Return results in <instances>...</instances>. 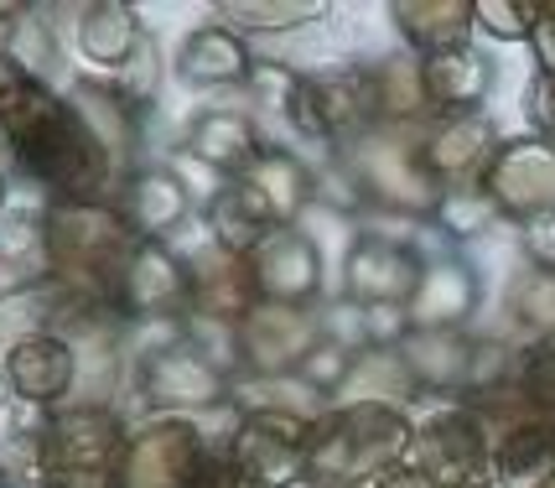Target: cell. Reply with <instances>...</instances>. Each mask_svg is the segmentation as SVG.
Returning a JSON list of instances; mask_svg holds the SVG:
<instances>
[{
	"mask_svg": "<svg viewBox=\"0 0 555 488\" xmlns=\"http://www.w3.org/2000/svg\"><path fill=\"white\" fill-rule=\"evenodd\" d=\"M405 437H411V426L389 406H348V411L327 415L312 432L307 467H312L317 478L359 484V478L395 463L405 452Z\"/></svg>",
	"mask_w": 555,
	"mask_h": 488,
	"instance_id": "cell-1",
	"label": "cell"
},
{
	"mask_svg": "<svg viewBox=\"0 0 555 488\" xmlns=\"http://www.w3.org/2000/svg\"><path fill=\"white\" fill-rule=\"evenodd\" d=\"M488 203H499L514 219L555 214V146L519 141V146L499 151L488 167Z\"/></svg>",
	"mask_w": 555,
	"mask_h": 488,
	"instance_id": "cell-2",
	"label": "cell"
},
{
	"mask_svg": "<svg viewBox=\"0 0 555 488\" xmlns=\"http://www.w3.org/2000/svg\"><path fill=\"white\" fill-rule=\"evenodd\" d=\"M312 432H301V421L291 415H255L234 441V463L244 467L249 484H291L307 473Z\"/></svg>",
	"mask_w": 555,
	"mask_h": 488,
	"instance_id": "cell-3",
	"label": "cell"
},
{
	"mask_svg": "<svg viewBox=\"0 0 555 488\" xmlns=\"http://www.w3.org/2000/svg\"><path fill=\"white\" fill-rule=\"evenodd\" d=\"M415 458H421V473L426 478H447V484H473L488 463V432L478 415H436L431 426L421 432V447H415Z\"/></svg>",
	"mask_w": 555,
	"mask_h": 488,
	"instance_id": "cell-4",
	"label": "cell"
},
{
	"mask_svg": "<svg viewBox=\"0 0 555 488\" xmlns=\"http://www.w3.org/2000/svg\"><path fill=\"white\" fill-rule=\"evenodd\" d=\"M415 286H421V266L400 244H389V240L359 244V255L348 266V292L363 301V312L369 307H400V301L415 296Z\"/></svg>",
	"mask_w": 555,
	"mask_h": 488,
	"instance_id": "cell-5",
	"label": "cell"
},
{
	"mask_svg": "<svg viewBox=\"0 0 555 488\" xmlns=\"http://www.w3.org/2000/svg\"><path fill=\"white\" fill-rule=\"evenodd\" d=\"M249 270H255V286L275 292L281 301H301V296L317 292V249L301 234H291V229L270 234Z\"/></svg>",
	"mask_w": 555,
	"mask_h": 488,
	"instance_id": "cell-6",
	"label": "cell"
},
{
	"mask_svg": "<svg viewBox=\"0 0 555 488\" xmlns=\"http://www.w3.org/2000/svg\"><path fill=\"white\" fill-rule=\"evenodd\" d=\"M493 467L504 488H545L555 473V426L545 421H525L499 437L493 447Z\"/></svg>",
	"mask_w": 555,
	"mask_h": 488,
	"instance_id": "cell-7",
	"label": "cell"
},
{
	"mask_svg": "<svg viewBox=\"0 0 555 488\" xmlns=\"http://www.w3.org/2000/svg\"><path fill=\"white\" fill-rule=\"evenodd\" d=\"M421 78H426V99H431L436 110H452V115H462V110H473V104L483 99L488 63L478 57V52L462 48V52H447V57H426Z\"/></svg>",
	"mask_w": 555,
	"mask_h": 488,
	"instance_id": "cell-8",
	"label": "cell"
},
{
	"mask_svg": "<svg viewBox=\"0 0 555 488\" xmlns=\"http://www.w3.org/2000/svg\"><path fill=\"white\" fill-rule=\"evenodd\" d=\"M395 16L421 52L447 57V52H462V37L478 16V5H395Z\"/></svg>",
	"mask_w": 555,
	"mask_h": 488,
	"instance_id": "cell-9",
	"label": "cell"
},
{
	"mask_svg": "<svg viewBox=\"0 0 555 488\" xmlns=\"http://www.w3.org/2000/svg\"><path fill=\"white\" fill-rule=\"evenodd\" d=\"M197 156H208L214 167H240L249 171L260 162V141H255V125L244 115H208L197 125Z\"/></svg>",
	"mask_w": 555,
	"mask_h": 488,
	"instance_id": "cell-10",
	"label": "cell"
},
{
	"mask_svg": "<svg viewBox=\"0 0 555 488\" xmlns=\"http://www.w3.org/2000/svg\"><path fill=\"white\" fill-rule=\"evenodd\" d=\"M188 78H244L249 63H244V48L229 42L223 31H203L188 42V63H182Z\"/></svg>",
	"mask_w": 555,
	"mask_h": 488,
	"instance_id": "cell-11",
	"label": "cell"
},
{
	"mask_svg": "<svg viewBox=\"0 0 555 488\" xmlns=\"http://www.w3.org/2000/svg\"><path fill=\"white\" fill-rule=\"evenodd\" d=\"M519 395L530 400V411L540 415H555V333L540 348H534L530 359H525V374H519Z\"/></svg>",
	"mask_w": 555,
	"mask_h": 488,
	"instance_id": "cell-12",
	"label": "cell"
},
{
	"mask_svg": "<svg viewBox=\"0 0 555 488\" xmlns=\"http://www.w3.org/2000/svg\"><path fill=\"white\" fill-rule=\"evenodd\" d=\"M348 369H353V354H348L343 343H317L312 354L301 359V380H307L312 390H327V385H338Z\"/></svg>",
	"mask_w": 555,
	"mask_h": 488,
	"instance_id": "cell-13",
	"label": "cell"
},
{
	"mask_svg": "<svg viewBox=\"0 0 555 488\" xmlns=\"http://www.w3.org/2000/svg\"><path fill=\"white\" fill-rule=\"evenodd\" d=\"M478 22L499 37H530L540 26V5H478Z\"/></svg>",
	"mask_w": 555,
	"mask_h": 488,
	"instance_id": "cell-14",
	"label": "cell"
},
{
	"mask_svg": "<svg viewBox=\"0 0 555 488\" xmlns=\"http://www.w3.org/2000/svg\"><path fill=\"white\" fill-rule=\"evenodd\" d=\"M229 16L234 22H244V26H291V22H307V16H317V5H275V11H234L229 5Z\"/></svg>",
	"mask_w": 555,
	"mask_h": 488,
	"instance_id": "cell-15",
	"label": "cell"
},
{
	"mask_svg": "<svg viewBox=\"0 0 555 488\" xmlns=\"http://www.w3.org/2000/svg\"><path fill=\"white\" fill-rule=\"evenodd\" d=\"M530 120L555 130V68H545V74L530 84Z\"/></svg>",
	"mask_w": 555,
	"mask_h": 488,
	"instance_id": "cell-16",
	"label": "cell"
},
{
	"mask_svg": "<svg viewBox=\"0 0 555 488\" xmlns=\"http://www.w3.org/2000/svg\"><path fill=\"white\" fill-rule=\"evenodd\" d=\"M525 244H530V255H534V270H551V275H555V219L530 223Z\"/></svg>",
	"mask_w": 555,
	"mask_h": 488,
	"instance_id": "cell-17",
	"label": "cell"
},
{
	"mask_svg": "<svg viewBox=\"0 0 555 488\" xmlns=\"http://www.w3.org/2000/svg\"><path fill=\"white\" fill-rule=\"evenodd\" d=\"M379 488H436V484L421 473V467H400V473H389Z\"/></svg>",
	"mask_w": 555,
	"mask_h": 488,
	"instance_id": "cell-18",
	"label": "cell"
},
{
	"mask_svg": "<svg viewBox=\"0 0 555 488\" xmlns=\"http://www.w3.org/2000/svg\"><path fill=\"white\" fill-rule=\"evenodd\" d=\"M457 488H483V484H457Z\"/></svg>",
	"mask_w": 555,
	"mask_h": 488,
	"instance_id": "cell-19",
	"label": "cell"
},
{
	"mask_svg": "<svg viewBox=\"0 0 555 488\" xmlns=\"http://www.w3.org/2000/svg\"><path fill=\"white\" fill-rule=\"evenodd\" d=\"M333 488H353V484H333Z\"/></svg>",
	"mask_w": 555,
	"mask_h": 488,
	"instance_id": "cell-20",
	"label": "cell"
},
{
	"mask_svg": "<svg viewBox=\"0 0 555 488\" xmlns=\"http://www.w3.org/2000/svg\"><path fill=\"white\" fill-rule=\"evenodd\" d=\"M545 488H555V484H545Z\"/></svg>",
	"mask_w": 555,
	"mask_h": 488,
	"instance_id": "cell-21",
	"label": "cell"
}]
</instances>
